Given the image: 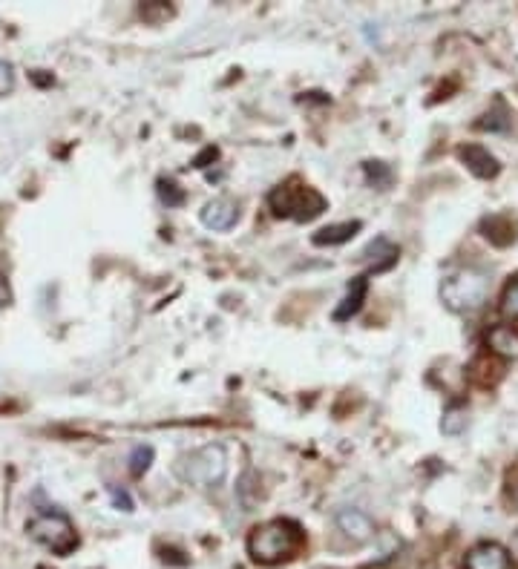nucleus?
<instances>
[{"label": "nucleus", "mask_w": 518, "mask_h": 569, "mask_svg": "<svg viewBox=\"0 0 518 569\" xmlns=\"http://www.w3.org/2000/svg\"><path fill=\"white\" fill-rule=\"evenodd\" d=\"M159 196H162V202H165L167 207H176L185 202V193L179 190V184L170 182V179H162V182H159Z\"/></svg>", "instance_id": "nucleus-17"}, {"label": "nucleus", "mask_w": 518, "mask_h": 569, "mask_svg": "<svg viewBox=\"0 0 518 569\" xmlns=\"http://www.w3.org/2000/svg\"><path fill=\"white\" fill-rule=\"evenodd\" d=\"M173 472L190 486L211 489V486H219L228 475V455L222 446H202V449H193L188 455L179 457Z\"/></svg>", "instance_id": "nucleus-3"}, {"label": "nucleus", "mask_w": 518, "mask_h": 569, "mask_svg": "<svg viewBox=\"0 0 518 569\" xmlns=\"http://www.w3.org/2000/svg\"><path fill=\"white\" fill-rule=\"evenodd\" d=\"M29 535L41 544V547H47L49 552H55V555H70L72 549L78 547V535H75V526L72 521L64 515V512H58V509H47V512H38L32 521H29Z\"/></svg>", "instance_id": "nucleus-5"}, {"label": "nucleus", "mask_w": 518, "mask_h": 569, "mask_svg": "<svg viewBox=\"0 0 518 569\" xmlns=\"http://www.w3.org/2000/svg\"><path fill=\"white\" fill-rule=\"evenodd\" d=\"M239 219V210L231 199H211L202 207V225L211 230H231Z\"/></svg>", "instance_id": "nucleus-8"}, {"label": "nucleus", "mask_w": 518, "mask_h": 569, "mask_svg": "<svg viewBox=\"0 0 518 569\" xmlns=\"http://www.w3.org/2000/svg\"><path fill=\"white\" fill-rule=\"evenodd\" d=\"M444 434H461L467 429V409L464 406H449L444 411V423H441Z\"/></svg>", "instance_id": "nucleus-14"}, {"label": "nucleus", "mask_w": 518, "mask_h": 569, "mask_svg": "<svg viewBox=\"0 0 518 569\" xmlns=\"http://www.w3.org/2000/svg\"><path fill=\"white\" fill-rule=\"evenodd\" d=\"M501 314L507 319H518V279L510 282L504 296H501Z\"/></svg>", "instance_id": "nucleus-16"}, {"label": "nucleus", "mask_w": 518, "mask_h": 569, "mask_svg": "<svg viewBox=\"0 0 518 569\" xmlns=\"http://www.w3.org/2000/svg\"><path fill=\"white\" fill-rule=\"evenodd\" d=\"M300 541H303L300 526L291 524V521H271V524H262L251 532L248 552L257 564H280L297 552Z\"/></svg>", "instance_id": "nucleus-2"}, {"label": "nucleus", "mask_w": 518, "mask_h": 569, "mask_svg": "<svg viewBox=\"0 0 518 569\" xmlns=\"http://www.w3.org/2000/svg\"><path fill=\"white\" fill-rule=\"evenodd\" d=\"M334 524H337V529H340L346 538H352L354 544H366V541L377 538L375 521H372L366 512H360V509H352V506H346V509H337V515H334Z\"/></svg>", "instance_id": "nucleus-6"}, {"label": "nucleus", "mask_w": 518, "mask_h": 569, "mask_svg": "<svg viewBox=\"0 0 518 569\" xmlns=\"http://www.w3.org/2000/svg\"><path fill=\"white\" fill-rule=\"evenodd\" d=\"M15 87V75H12V67L0 58V95H6V92H12Z\"/></svg>", "instance_id": "nucleus-20"}, {"label": "nucleus", "mask_w": 518, "mask_h": 569, "mask_svg": "<svg viewBox=\"0 0 518 569\" xmlns=\"http://www.w3.org/2000/svg\"><path fill=\"white\" fill-rule=\"evenodd\" d=\"M467 569H513V561L501 544H478L467 552Z\"/></svg>", "instance_id": "nucleus-7"}, {"label": "nucleus", "mask_w": 518, "mask_h": 569, "mask_svg": "<svg viewBox=\"0 0 518 569\" xmlns=\"http://www.w3.org/2000/svg\"><path fill=\"white\" fill-rule=\"evenodd\" d=\"M490 348L501 357H518V334H513V328L507 325H498L490 331Z\"/></svg>", "instance_id": "nucleus-13"}, {"label": "nucleus", "mask_w": 518, "mask_h": 569, "mask_svg": "<svg viewBox=\"0 0 518 569\" xmlns=\"http://www.w3.org/2000/svg\"><path fill=\"white\" fill-rule=\"evenodd\" d=\"M110 498H113V506H116V509H121V512H133V498H130L124 489L110 486Z\"/></svg>", "instance_id": "nucleus-19"}, {"label": "nucleus", "mask_w": 518, "mask_h": 569, "mask_svg": "<svg viewBox=\"0 0 518 569\" xmlns=\"http://www.w3.org/2000/svg\"><path fill=\"white\" fill-rule=\"evenodd\" d=\"M12 302V291H9V282H6V274L0 271V305H9Z\"/></svg>", "instance_id": "nucleus-21"}, {"label": "nucleus", "mask_w": 518, "mask_h": 569, "mask_svg": "<svg viewBox=\"0 0 518 569\" xmlns=\"http://www.w3.org/2000/svg\"><path fill=\"white\" fill-rule=\"evenodd\" d=\"M366 176H369V182L375 184V187H386L389 179H392V173H389L380 161H369V164H366Z\"/></svg>", "instance_id": "nucleus-18"}, {"label": "nucleus", "mask_w": 518, "mask_h": 569, "mask_svg": "<svg viewBox=\"0 0 518 569\" xmlns=\"http://www.w3.org/2000/svg\"><path fill=\"white\" fill-rule=\"evenodd\" d=\"M398 256H401V251L389 242V239H375L366 251H363V259L369 262V268L375 271V274H383V271H389L395 262H398Z\"/></svg>", "instance_id": "nucleus-9"}, {"label": "nucleus", "mask_w": 518, "mask_h": 569, "mask_svg": "<svg viewBox=\"0 0 518 569\" xmlns=\"http://www.w3.org/2000/svg\"><path fill=\"white\" fill-rule=\"evenodd\" d=\"M150 463H153V446H136V449L130 452V472H133L136 478H142L144 472L150 469Z\"/></svg>", "instance_id": "nucleus-15"}, {"label": "nucleus", "mask_w": 518, "mask_h": 569, "mask_svg": "<svg viewBox=\"0 0 518 569\" xmlns=\"http://www.w3.org/2000/svg\"><path fill=\"white\" fill-rule=\"evenodd\" d=\"M366 291H369V279H366V276H357V279H352L349 294H346V299L340 302V308L334 311V322H346V319H352L354 314L363 308Z\"/></svg>", "instance_id": "nucleus-10"}, {"label": "nucleus", "mask_w": 518, "mask_h": 569, "mask_svg": "<svg viewBox=\"0 0 518 569\" xmlns=\"http://www.w3.org/2000/svg\"><path fill=\"white\" fill-rule=\"evenodd\" d=\"M268 205L274 210V216L280 219H294V222H311L317 219L329 202L308 184L288 182L280 184L271 196H268Z\"/></svg>", "instance_id": "nucleus-4"}, {"label": "nucleus", "mask_w": 518, "mask_h": 569, "mask_svg": "<svg viewBox=\"0 0 518 569\" xmlns=\"http://www.w3.org/2000/svg\"><path fill=\"white\" fill-rule=\"evenodd\" d=\"M490 296V274L481 268H452L441 282V299L449 311L470 314Z\"/></svg>", "instance_id": "nucleus-1"}, {"label": "nucleus", "mask_w": 518, "mask_h": 569, "mask_svg": "<svg viewBox=\"0 0 518 569\" xmlns=\"http://www.w3.org/2000/svg\"><path fill=\"white\" fill-rule=\"evenodd\" d=\"M363 228L360 222H340V225H329V228L317 230L314 236H311V242L317 245V248H326V245H343V242H349L357 236V230Z\"/></svg>", "instance_id": "nucleus-11"}, {"label": "nucleus", "mask_w": 518, "mask_h": 569, "mask_svg": "<svg viewBox=\"0 0 518 569\" xmlns=\"http://www.w3.org/2000/svg\"><path fill=\"white\" fill-rule=\"evenodd\" d=\"M461 159L467 161V167H470L475 176H481V179H490V176L498 173V161H495L484 147H478V144L464 147V150H461Z\"/></svg>", "instance_id": "nucleus-12"}]
</instances>
